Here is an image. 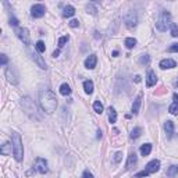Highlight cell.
Segmentation results:
<instances>
[{"label": "cell", "mask_w": 178, "mask_h": 178, "mask_svg": "<svg viewBox=\"0 0 178 178\" xmlns=\"http://www.w3.org/2000/svg\"><path fill=\"white\" fill-rule=\"evenodd\" d=\"M68 39H70V36H68V35H64V36H61V38L59 39V46H60V47H63L64 45H65V43L68 42Z\"/></svg>", "instance_id": "obj_31"}, {"label": "cell", "mask_w": 178, "mask_h": 178, "mask_svg": "<svg viewBox=\"0 0 178 178\" xmlns=\"http://www.w3.org/2000/svg\"><path fill=\"white\" fill-rule=\"evenodd\" d=\"M124 22H125L127 28H129V29L135 28L136 24H138V15H136V13H134V11H129V13L125 15V18H124Z\"/></svg>", "instance_id": "obj_6"}, {"label": "cell", "mask_w": 178, "mask_h": 178, "mask_svg": "<svg viewBox=\"0 0 178 178\" xmlns=\"http://www.w3.org/2000/svg\"><path fill=\"white\" fill-rule=\"evenodd\" d=\"M174 100H175V102H178V93H174Z\"/></svg>", "instance_id": "obj_41"}, {"label": "cell", "mask_w": 178, "mask_h": 178, "mask_svg": "<svg viewBox=\"0 0 178 178\" xmlns=\"http://www.w3.org/2000/svg\"><path fill=\"white\" fill-rule=\"evenodd\" d=\"M149 61H150V57H149V54H142L139 59V63L140 64H149Z\"/></svg>", "instance_id": "obj_32"}, {"label": "cell", "mask_w": 178, "mask_h": 178, "mask_svg": "<svg viewBox=\"0 0 178 178\" xmlns=\"http://www.w3.org/2000/svg\"><path fill=\"white\" fill-rule=\"evenodd\" d=\"M150 152H152V145L150 143H145L140 146V154L142 156H149Z\"/></svg>", "instance_id": "obj_18"}, {"label": "cell", "mask_w": 178, "mask_h": 178, "mask_svg": "<svg viewBox=\"0 0 178 178\" xmlns=\"http://www.w3.org/2000/svg\"><path fill=\"white\" fill-rule=\"evenodd\" d=\"M11 145L13 143H9V142H7V143H4L3 145V146H1V149H0V153H1V154H10V153H11Z\"/></svg>", "instance_id": "obj_21"}, {"label": "cell", "mask_w": 178, "mask_h": 178, "mask_svg": "<svg viewBox=\"0 0 178 178\" xmlns=\"http://www.w3.org/2000/svg\"><path fill=\"white\" fill-rule=\"evenodd\" d=\"M121 157H123V152H117V153H115V154H114V163H120Z\"/></svg>", "instance_id": "obj_33"}, {"label": "cell", "mask_w": 178, "mask_h": 178, "mask_svg": "<svg viewBox=\"0 0 178 178\" xmlns=\"http://www.w3.org/2000/svg\"><path fill=\"white\" fill-rule=\"evenodd\" d=\"M84 89H85V92L88 95H90L92 92H93V82L92 81H85L84 82Z\"/></svg>", "instance_id": "obj_19"}, {"label": "cell", "mask_w": 178, "mask_h": 178, "mask_svg": "<svg viewBox=\"0 0 178 178\" xmlns=\"http://www.w3.org/2000/svg\"><path fill=\"white\" fill-rule=\"evenodd\" d=\"M93 109H95V111L98 113V114H102L103 113V104L99 100H96V102L93 103Z\"/></svg>", "instance_id": "obj_27"}, {"label": "cell", "mask_w": 178, "mask_h": 178, "mask_svg": "<svg viewBox=\"0 0 178 178\" xmlns=\"http://www.w3.org/2000/svg\"><path fill=\"white\" fill-rule=\"evenodd\" d=\"M140 102H142V93H139L136 96V99L134 100V104H132V114H138L140 107Z\"/></svg>", "instance_id": "obj_16"}, {"label": "cell", "mask_w": 178, "mask_h": 178, "mask_svg": "<svg viewBox=\"0 0 178 178\" xmlns=\"http://www.w3.org/2000/svg\"><path fill=\"white\" fill-rule=\"evenodd\" d=\"M135 82H140V76H139V75L135 76Z\"/></svg>", "instance_id": "obj_40"}, {"label": "cell", "mask_w": 178, "mask_h": 178, "mask_svg": "<svg viewBox=\"0 0 178 178\" xmlns=\"http://www.w3.org/2000/svg\"><path fill=\"white\" fill-rule=\"evenodd\" d=\"M177 67V63L174 61L173 59H164L160 61V68H163V70H167V68H174Z\"/></svg>", "instance_id": "obj_12"}, {"label": "cell", "mask_w": 178, "mask_h": 178, "mask_svg": "<svg viewBox=\"0 0 178 178\" xmlns=\"http://www.w3.org/2000/svg\"><path fill=\"white\" fill-rule=\"evenodd\" d=\"M140 134H142V128H139V127L134 128L132 132H131V139H136V138H139Z\"/></svg>", "instance_id": "obj_24"}, {"label": "cell", "mask_w": 178, "mask_h": 178, "mask_svg": "<svg viewBox=\"0 0 178 178\" xmlns=\"http://www.w3.org/2000/svg\"><path fill=\"white\" fill-rule=\"evenodd\" d=\"M34 171H38L40 174H46L49 171L47 168V161L43 159V157H38L35 160V164H34Z\"/></svg>", "instance_id": "obj_5"}, {"label": "cell", "mask_w": 178, "mask_h": 178, "mask_svg": "<svg viewBox=\"0 0 178 178\" xmlns=\"http://www.w3.org/2000/svg\"><path fill=\"white\" fill-rule=\"evenodd\" d=\"M46 13V7L43 4H34L32 6V9H31V15L34 18H40L45 15Z\"/></svg>", "instance_id": "obj_7"}, {"label": "cell", "mask_w": 178, "mask_h": 178, "mask_svg": "<svg viewBox=\"0 0 178 178\" xmlns=\"http://www.w3.org/2000/svg\"><path fill=\"white\" fill-rule=\"evenodd\" d=\"M160 170V161L159 160H152L149 161L146 167H145L143 171H140L135 175V178H142V177H148L149 174H153V173H157Z\"/></svg>", "instance_id": "obj_4"}, {"label": "cell", "mask_w": 178, "mask_h": 178, "mask_svg": "<svg viewBox=\"0 0 178 178\" xmlns=\"http://www.w3.org/2000/svg\"><path fill=\"white\" fill-rule=\"evenodd\" d=\"M0 59H1V65H6L7 64V61H9V59H7V56L6 54H0Z\"/></svg>", "instance_id": "obj_36"}, {"label": "cell", "mask_w": 178, "mask_h": 178, "mask_svg": "<svg viewBox=\"0 0 178 178\" xmlns=\"http://www.w3.org/2000/svg\"><path fill=\"white\" fill-rule=\"evenodd\" d=\"M17 36L21 39L22 42L25 43L26 46H28V45H31L29 32H28V29H26V28H18V29H17Z\"/></svg>", "instance_id": "obj_8"}, {"label": "cell", "mask_w": 178, "mask_h": 178, "mask_svg": "<svg viewBox=\"0 0 178 178\" xmlns=\"http://www.w3.org/2000/svg\"><path fill=\"white\" fill-rule=\"evenodd\" d=\"M171 24H173L171 22V14L167 10H161L160 15H159V18H157V21H156V28L160 32H165L171 26Z\"/></svg>", "instance_id": "obj_3"}, {"label": "cell", "mask_w": 178, "mask_h": 178, "mask_svg": "<svg viewBox=\"0 0 178 178\" xmlns=\"http://www.w3.org/2000/svg\"><path fill=\"white\" fill-rule=\"evenodd\" d=\"M109 121H110L111 124H114L115 121H117V111H115L113 107L109 109Z\"/></svg>", "instance_id": "obj_20"}, {"label": "cell", "mask_w": 178, "mask_h": 178, "mask_svg": "<svg viewBox=\"0 0 178 178\" xmlns=\"http://www.w3.org/2000/svg\"><path fill=\"white\" fill-rule=\"evenodd\" d=\"M168 111L171 113V114L177 115V114H178V102H174L173 104L168 107Z\"/></svg>", "instance_id": "obj_28"}, {"label": "cell", "mask_w": 178, "mask_h": 178, "mask_svg": "<svg viewBox=\"0 0 178 178\" xmlns=\"http://www.w3.org/2000/svg\"><path fill=\"white\" fill-rule=\"evenodd\" d=\"M39 103H40L42 110L46 111L47 114L54 113L57 109V98L50 89H42L39 92Z\"/></svg>", "instance_id": "obj_1"}, {"label": "cell", "mask_w": 178, "mask_h": 178, "mask_svg": "<svg viewBox=\"0 0 178 178\" xmlns=\"http://www.w3.org/2000/svg\"><path fill=\"white\" fill-rule=\"evenodd\" d=\"M35 47H36L38 53H45V50H46V46H45V43H43L42 40H38L36 45H35Z\"/></svg>", "instance_id": "obj_26"}, {"label": "cell", "mask_w": 178, "mask_h": 178, "mask_svg": "<svg viewBox=\"0 0 178 178\" xmlns=\"http://www.w3.org/2000/svg\"><path fill=\"white\" fill-rule=\"evenodd\" d=\"M177 85H178V82H177Z\"/></svg>", "instance_id": "obj_44"}, {"label": "cell", "mask_w": 178, "mask_h": 178, "mask_svg": "<svg viewBox=\"0 0 178 178\" xmlns=\"http://www.w3.org/2000/svg\"><path fill=\"white\" fill-rule=\"evenodd\" d=\"M117 56H118V51H117V50L113 51V57H117Z\"/></svg>", "instance_id": "obj_42"}, {"label": "cell", "mask_w": 178, "mask_h": 178, "mask_svg": "<svg viewBox=\"0 0 178 178\" xmlns=\"http://www.w3.org/2000/svg\"><path fill=\"white\" fill-rule=\"evenodd\" d=\"M10 25H13V26H17L18 25V20L15 17H11L10 18Z\"/></svg>", "instance_id": "obj_37"}, {"label": "cell", "mask_w": 178, "mask_h": 178, "mask_svg": "<svg viewBox=\"0 0 178 178\" xmlns=\"http://www.w3.org/2000/svg\"><path fill=\"white\" fill-rule=\"evenodd\" d=\"M78 25H79V21H78V20H72V21H70V26H71V28H76Z\"/></svg>", "instance_id": "obj_38"}, {"label": "cell", "mask_w": 178, "mask_h": 178, "mask_svg": "<svg viewBox=\"0 0 178 178\" xmlns=\"http://www.w3.org/2000/svg\"><path fill=\"white\" fill-rule=\"evenodd\" d=\"M98 138H102V131H100V129L98 131Z\"/></svg>", "instance_id": "obj_43"}, {"label": "cell", "mask_w": 178, "mask_h": 178, "mask_svg": "<svg viewBox=\"0 0 178 178\" xmlns=\"http://www.w3.org/2000/svg\"><path fill=\"white\" fill-rule=\"evenodd\" d=\"M60 54V50H54V51H53V54H51V56H53V57H57V56H59Z\"/></svg>", "instance_id": "obj_39"}, {"label": "cell", "mask_w": 178, "mask_h": 178, "mask_svg": "<svg viewBox=\"0 0 178 178\" xmlns=\"http://www.w3.org/2000/svg\"><path fill=\"white\" fill-rule=\"evenodd\" d=\"M164 131H165V134H167L168 138H171V136L174 135V123L173 121H170V120L165 121L164 123Z\"/></svg>", "instance_id": "obj_14"}, {"label": "cell", "mask_w": 178, "mask_h": 178, "mask_svg": "<svg viewBox=\"0 0 178 178\" xmlns=\"http://www.w3.org/2000/svg\"><path fill=\"white\" fill-rule=\"evenodd\" d=\"M171 36H174V38H178V26L177 24H171Z\"/></svg>", "instance_id": "obj_30"}, {"label": "cell", "mask_w": 178, "mask_h": 178, "mask_svg": "<svg viewBox=\"0 0 178 178\" xmlns=\"http://www.w3.org/2000/svg\"><path fill=\"white\" fill-rule=\"evenodd\" d=\"M86 11H88V13H90V14H96L98 13V9H96V7H95L93 6V3H89L88 6H86Z\"/></svg>", "instance_id": "obj_29"}, {"label": "cell", "mask_w": 178, "mask_h": 178, "mask_svg": "<svg viewBox=\"0 0 178 178\" xmlns=\"http://www.w3.org/2000/svg\"><path fill=\"white\" fill-rule=\"evenodd\" d=\"M60 93L64 95V96H67V95L71 93V88H70V85L68 84H63L60 86Z\"/></svg>", "instance_id": "obj_23"}, {"label": "cell", "mask_w": 178, "mask_h": 178, "mask_svg": "<svg viewBox=\"0 0 178 178\" xmlns=\"http://www.w3.org/2000/svg\"><path fill=\"white\" fill-rule=\"evenodd\" d=\"M136 154L135 153H129V156H128V160H127V164H125V168L127 170H131L134 165L136 164Z\"/></svg>", "instance_id": "obj_15"}, {"label": "cell", "mask_w": 178, "mask_h": 178, "mask_svg": "<svg viewBox=\"0 0 178 178\" xmlns=\"http://www.w3.org/2000/svg\"><path fill=\"white\" fill-rule=\"evenodd\" d=\"M168 51H170V53H177V51H178V43H174L173 46H170Z\"/></svg>", "instance_id": "obj_34"}, {"label": "cell", "mask_w": 178, "mask_h": 178, "mask_svg": "<svg viewBox=\"0 0 178 178\" xmlns=\"http://www.w3.org/2000/svg\"><path fill=\"white\" fill-rule=\"evenodd\" d=\"M156 82H157V76H156V74L150 70V71L148 72V76H146V85H148L149 88H152V86H154L156 85Z\"/></svg>", "instance_id": "obj_13"}, {"label": "cell", "mask_w": 178, "mask_h": 178, "mask_svg": "<svg viewBox=\"0 0 178 178\" xmlns=\"http://www.w3.org/2000/svg\"><path fill=\"white\" fill-rule=\"evenodd\" d=\"M124 45H125L128 49H132V47H135L136 40L134 38H127V39H125V42H124Z\"/></svg>", "instance_id": "obj_25"}, {"label": "cell", "mask_w": 178, "mask_h": 178, "mask_svg": "<svg viewBox=\"0 0 178 178\" xmlns=\"http://www.w3.org/2000/svg\"><path fill=\"white\" fill-rule=\"evenodd\" d=\"M82 178H93V175H92V173L89 170H85L84 174H82Z\"/></svg>", "instance_id": "obj_35"}, {"label": "cell", "mask_w": 178, "mask_h": 178, "mask_svg": "<svg viewBox=\"0 0 178 178\" xmlns=\"http://www.w3.org/2000/svg\"><path fill=\"white\" fill-rule=\"evenodd\" d=\"M11 143H13V153H14L15 160L22 161V157H24V148H22V140H21L20 134L13 132V135H11Z\"/></svg>", "instance_id": "obj_2"}, {"label": "cell", "mask_w": 178, "mask_h": 178, "mask_svg": "<svg viewBox=\"0 0 178 178\" xmlns=\"http://www.w3.org/2000/svg\"><path fill=\"white\" fill-rule=\"evenodd\" d=\"M6 75H7V78H9L11 84H18V75L15 74V70L13 67H9L6 70Z\"/></svg>", "instance_id": "obj_10"}, {"label": "cell", "mask_w": 178, "mask_h": 178, "mask_svg": "<svg viewBox=\"0 0 178 178\" xmlns=\"http://www.w3.org/2000/svg\"><path fill=\"white\" fill-rule=\"evenodd\" d=\"M28 53H29L31 59L34 60L35 63H36V64L39 65V68H42V70H46L47 65H46V63H45V60H43L42 56H39L38 53H32V51H28Z\"/></svg>", "instance_id": "obj_9"}, {"label": "cell", "mask_w": 178, "mask_h": 178, "mask_svg": "<svg viewBox=\"0 0 178 178\" xmlns=\"http://www.w3.org/2000/svg\"><path fill=\"white\" fill-rule=\"evenodd\" d=\"M175 175H178V165H171V167L167 170V177L173 178V177H175Z\"/></svg>", "instance_id": "obj_22"}, {"label": "cell", "mask_w": 178, "mask_h": 178, "mask_svg": "<svg viewBox=\"0 0 178 178\" xmlns=\"http://www.w3.org/2000/svg\"><path fill=\"white\" fill-rule=\"evenodd\" d=\"M96 63H98V57L96 54H90L88 59L85 60V67L88 68V70H93L96 67Z\"/></svg>", "instance_id": "obj_11"}, {"label": "cell", "mask_w": 178, "mask_h": 178, "mask_svg": "<svg viewBox=\"0 0 178 178\" xmlns=\"http://www.w3.org/2000/svg\"><path fill=\"white\" fill-rule=\"evenodd\" d=\"M74 14H75V9H74V6H65V7H64L63 17L68 18V17H72Z\"/></svg>", "instance_id": "obj_17"}]
</instances>
